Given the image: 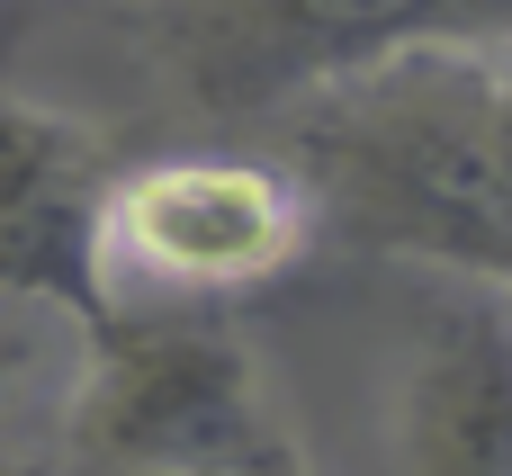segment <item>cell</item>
<instances>
[{
  "label": "cell",
  "instance_id": "7a4b0ae2",
  "mask_svg": "<svg viewBox=\"0 0 512 476\" xmlns=\"http://www.w3.org/2000/svg\"><path fill=\"white\" fill-rule=\"evenodd\" d=\"M144 45L198 117L270 126L360 72L512 45V0H153Z\"/></svg>",
  "mask_w": 512,
  "mask_h": 476
},
{
  "label": "cell",
  "instance_id": "30bf717a",
  "mask_svg": "<svg viewBox=\"0 0 512 476\" xmlns=\"http://www.w3.org/2000/svg\"><path fill=\"white\" fill-rule=\"evenodd\" d=\"M261 476H315V468H306L297 450H279V459H270V468H261Z\"/></svg>",
  "mask_w": 512,
  "mask_h": 476
},
{
  "label": "cell",
  "instance_id": "8fae6325",
  "mask_svg": "<svg viewBox=\"0 0 512 476\" xmlns=\"http://www.w3.org/2000/svg\"><path fill=\"white\" fill-rule=\"evenodd\" d=\"M63 476H90V468H63ZM108 476H144V468H108Z\"/></svg>",
  "mask_w": 512,
  "mask_h": 476
},
{
  "label": "cell",
  "instance_id": "277c9868",
  "mask_svg": "<svg viewBox=\"0 0 512 476\" xmlns=\"http://www.w3.org/2000/svg\"><path fill=\"white\" fill-rule=\"evenodd\" d=\"M252 351L216 315H108L72 396L63 468L144 476H261L279 459Z\"/></svg>",
  "mask_w": 512,
  "mask_h": 476
},
{
  "label": "cell",
  "instance_id": "5b68a950",
  "mask_svg": "<svg viewBox=\"0 0 512 476\" xmlns=\"http://www.w3.org/2000/svg\"><path fill=\"white\" fill-rule=\"evenodd\" d=\"M126 144L0 90V297L63 315L81 342L108 324L99 288V207Z\"/></svg>",
  "mask_w": 512,
  "mask_h": 476
},
{
  "label": "cell",
  "instance_id": "3957f363",
  "mask_svg": "<svg viewBox=\"0 0 512 476\" xmlns=\"http://www.w3.org/2000/svg\"><path fill=\"white\" fill-rule=\"evenodd\" d=\"M315 243V198L279 153H126L99 207L108 315H225Z\"/></svg>",
  "mask_w": 512,
  "mask_h": 476
},
{
  "label": "cell",
  "instance_id": "6da1fadb",
  "mask_svg": "<svg viewBox=\"0 0 512 476\" xmlns=\"http://www.w3.org/2000/svg\"><path fill=\"white\" fill-rule=\"evenodd\" d=\"M315 225L477 288H512V72L486 54H414L270 117Z\"/></svg>",
  "mask_w": 512,
  "mask_h": 476
},
{
  "label": "cell",
  "instance_id": "9c48e42d",
  "mask_svg": "<svg viewBox=\"0 0 512 476\" xmlns=\"http://www.w3.org/2000/svg\"><path fill=\"white\" fill-rule=\"evenodd\" d=\"M0 476H63V459H0Z\"/></svg>",
  "mask_w": 512,
  "mask_h": 476
},
{
  "label": "cell",
  "instance_id": "52a82bcc",
  "mask_svg": "<svg viewBox=\"0 0 512 476\" xmlns=\"http://www.w3.org/2000/svg\"><path fill=\"white\" fill-rule=\"evenodd\" d=\"M45 324H63V315H45V306H9L0 297V414L27 396V378L45 369Z\"/></svg>",
  "mask_w": 512,
  "mask_h": 476
},
{
  "label": "cell",
  "instance_id": "8992f818",
  "mask_svg": "<svg viewBox=\"0 0 512 476\" xmlns=\"http://www.w3.org/2000/svg\"><path fill=\"white\" fill-rule=\"evenodd\" d=\"M405 476H512V288L459 279L396 387Z\"/></svg>",
  "mask_w": 512,
  "mask_h": 476
},
{
  "label": "cell",
  "instance_id": "ba28073f",
  "mask_svg": "<svg viewBox=\"0 0 512 476\" xmlns=\"http://www.w3.org/2000/svg\"><path fill=\"white\" fill-rule=\"evenodd\" d=\"M45 9H54V0H0V63H9V45H18V36H27Z\"/></svg>",
  "mask_w": 512,
  "mask_h": 476
}]
</instances>
